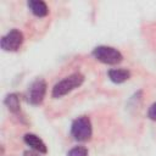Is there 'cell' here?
Instances as JSON below:
<instances>
[{
  "mask_svg": "<svg viewBox=\"0 0 156 156\" xmlns=\"http://www.w3.org/2000/svg\"><path fill=\"white\" fill-rule=\"evenodd\" d=\"M84 82V76L80 73H73L66 78H63L62 80H60L58 83H56L52 88V98L58 99L65 96L66 94L71 93L72 90H74L76 88L80 87Z\"/></svg>",
  "mask_w": 156,
  "mask_h": 156,
  "instance_id": "obj_1",
  "label": "cell"
},
{
  "mask_svg": "<svg viewBox=\"0 0 156 156\" xmlns=\"http://www.w3.org/2000/svg\"><path fill=\"white\" fill-rule=\"evenodd\" d=\"M71 135L78 141H88L93 135V127L89 117H77L71 126Z\"/></svg>",
  "mask_w": 156,
  "mask_h": 156,
  "instance_id": "obj_2",
  "label": "cell"
},
{
  "mask_svg": "<svg viewBox=\"0 0 156 156\" xmlns=\"http://www.w3.org/2000/svg\"><path fill=\"white\" fill-rule=\"evenodd\" d=\"M91 54L98 61L106 65H117L123 60V55L117 49L106 45L96 46Z\"/></svg>",
  "mask_w": 156,
  "mask_h": 156,
  "instance_id": "obj_3",
  "label": "cell"
},
{
  "mask_svg": "<svg viewBox=\"0 0 156 156\" xmlns=\"http://www.w3.org/2000/svg\"><path fill=\"white\" fill-rule=\"evenodd\" d=\"M46 94V83L44 79H35L28 88L27 91V101L30 105H39L43 102Z\"/></svg>",
  "mask_w": 156,
  "mask_h": 156,
  "instance_id": "obj_4",
  "label": "cell"
},
{
  "mask_svg": "<svg viewBox=\"0 0 156 156\" xmlns=\"http://www.w3.org/2000/svg\"><path fill=\"white\" fill-rule=\"evenodd\" d=\"M23 43V34L18 29H11L0 40V46L5 51H17Z\"/></svg>",
  "mask_w": 156,
  "mask_h": 156,
  "instance_id": "obj_5",
  "label": "cell"
},
{
  "mask_svg": "<svg viewBox=\"0 0 156 156\" xmlns=\"http://www.w3.org/2000/svg\"><path fill=\"white\" fill-rule=\"evenodd\" d=\"M23 140L24 143L34 151L39 152V154H46L48 152V149H46V145L44 144V141L37 136L35 134H32V133H27L24 136H23Z\"/></svg>",
  "mask_w": 156,
  "mask_h": 156,
  "instance_id": "obj_6",
  "label": "cell"
},
{
  "mask_svg": "<svg viewBox=\"0 0 156 156\" xmlns=\"http://www.w3.org/2000/svg\"><path fill=\"white\" fill-rule=\"evenodd\" d=\"M107 74H108L110 80L116 84L124 83L126 80H128L130 78V72L126 68H112L107 72Z\"/></svg>",
  "mask_w": 156,
  "mask_h": 156,
  "instance_id": "obj_7",
  "label": "cell"
},
{
  "mask_svg": "<svg viewBox=\"0 0 156 156\" xmlns=\"http://www.w3.org/2000/svg\"><path fill=\"white\" fill-rule=\"evenodd\" d=\"M28 9L30 10V12L37 16V17H45L49 13V9L48 5L44 1H38V0H29L27 2Z\"/></svg>",
  "mask_w": 156,
  "mask_h": 156,
  "instance_id": "obj_8",
  "label": "cell"
},
{
  "mask_svg": "<svg viewBox=\"0 0 156 156\" xmlns=\"http://www.w3.org/2000/svg\"><path fill=\"white\" fill-rule=\"evenodd\" d=\"M4 102H5L6 107H7L11 112H13V113L20 112L21 105H20V98H18V95H17V94L12 93V94L6 95V98H5V100H4Z\"/></svg>",
  "mask_w": 156,
  "mask_h": 156,
  "instance_id": "obj_9",
  "label": "cell"
},
{
  "mask_svg": "<svg viewBox=\"0 0 156 156\" xmlns=\"http://www.w3.org/2000/svg\"><path fill=\"white\" fill-rule=\"evenodd\" d=\"M67 156H88V150L84 146H74L67 152Z\"/></svg>",
  "mask_w": 156,
  "mask_h": 156,
  "instance_id": "obj_10",
  "label": "cell"
},
{
  "mask_svg": "<svg viewBox=\"0 0 156 156\" xmlns=\"http://www.w3.org/2000/svg\"><path fill=\"white\" fill-rule=\"evenodd\" d=\"M147 117L152 121H156V102L150 106V108L147 111Z\"/></svg>",
  "mask_w": 156,
  "mask_h": 156,
  "instance_id": "obj_11",
  "label": "cell"
},
{
  "mask_svg": "<svg viewBox=\"0 0 156 156\" xmlns=\"http://www.w3.org/2000/svg\"><path fill=\"white\" fill-rule=\"evenodd\" d=\"M23 156H40V155H39V152H37L34 150H27V151H24Z\"/></svg>",
  "mask_w": 156,
  "mask_h": 156,
  "instance_id": "obj_12",
  "label": "cell"
}]
</instances>
